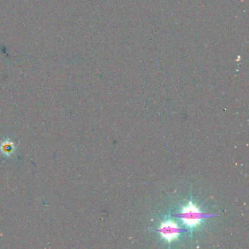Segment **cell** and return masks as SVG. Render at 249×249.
Returning a JSON list of instances; mask_svg holds the SVG:
<instances>
[{
	"mask_svg": "<svg viewBox=\"0 0 249 249\" xmlns=\"http://www.w3.org/2000/svg\"><path fill=\"white\" fill-rule=\"evenodd\" d=\"M178 216L183 225L192 230L200 226L205 218L209 216V215L205 213L192 202H189L186 206L181 208Z\"/></svg>",
	"mask_w": 249,
	"mask_h": 249,
	"instance_id": "6da1fadb",
	"label": "cell"
},
{
	"mask_svg": "<svg viewBox=\"0 0 249 249\" xmlns=\"http://www.w3.org/2000/svg\"><path fill=\"white\" fill-rule=\"evenodd\" d=\"M183 230L178 227L173 220L169 219L163 221L158 228V232L167 243H171L180 235Z\"/></svg>",
	"mask_w": 249,
	"mask_h": 249,
	"instance_id": "7a4b0ae2",
	"label": "cell"
}]
</instances>
